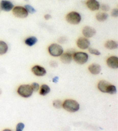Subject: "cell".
I'll use <instances>...</instances> for the list:
<instances>
[{
  "mask_svg": "<svg viewBox=\"0 0 118 131\" xmlns=\"http://www.w3.org/2000/svg\"><path fill=\"white\" fill-rule=\"evenodd\" d=\"M62 107L66 111L70 113H74L80 109V105L77 101L73 99H66L62 103Z\"/></svg>",
  "mask_w": 118,
  "mask_h": 131,
  "instance_id": "6da1fadb",
  "label": "cell"
},
{
  "mask_svg": "<svg viewBox=\"0 0 118 131\" xmlns=\"http://www.w3.org/2000/svg\"><path fill=\"white\" fill-rule=\"evenodd\" d=\"M66 20L70 24L77 25L81 21V16L78 12L72 11L68 13L66 16Z\"/></svg>",
  "mask_w": 118,
  "mask_h": 131,
  "instance_id": "7a4b0ae2",
  "label": "cell"
},
{
  "mask_svg": "<svg viewBox=\"0 0 118 131\" xmlns=\"http://www.w3.org/2000/svg\"><path fill=\"white\" fill-rule=\"evenodd\" d=\"M33 90L31 85L29 84H22L20 85L17 89V93L23 98H29L33 94Z\"/></svg>",
  "mask_w": 118,
  "mask_h": 131,
  "instance_id": "3957f363",
  "label": "cell"
},
{
  "mask_svg": "<svg viewBox=\"0 0 118 131\" xmlns=\"http://www.w3.org/2000/svg\"><path fill=\"white\" fill-rule=\"evenodd\" d=\"M12 13L15 17L20 19H25L28 17L29 14L24 6H14L12 9Z\"/></svg>",
  "mask_w": 118,
  "mask_h": 131,
  "instance_id": "277c9868",
  "label": "cell"
},
{
  "mask_svg": "<svg viewBox=\"0 0 118 131\" xmlns=\"http://www.w3.org/2000/svg\"><path fill=\"white\" fill-rule=\"evenodd\" d=\"M88 58H89V56L88 54L81 51L74 53L73 54V57L75 62L80 65L85 64L88 61Z\"/></svg>",
  "mask_w": 118,
  "mask_h": 131,
  "instance_id": "5b68a950",
  "label": "cell"
},
{
  "mask_svg": "<svg viewBox=\"0 0 118 131\" xmlns=\"http://www.w3.org/2000/svg\"><path fill=\"white\" fill-rule=\"evenodd\" d=\"M48 50L50 54L53 57H59L63 53V47L56 43L51 44L49 47Z\"/></svg>",
  "mask_w": 118,
  "mask_h": 131,
  "instance_id": "8992f818",
  "label": "cell"
},
{
  "mask_svg": "<svg viewBox=\"0 0 118 131\" xmlns=\"http://www.w3.org/2000/svg\"><path fill=\"white\" fill-rule=\"evenodd\" d=\"M90 45V41L85 37H80L77 40V45L79 48L82 50L87 49Z\"/></svg>",
  "mask_w": 118,
  "mask_h": 131,
  "instance_id": "52a82bcc",
  "label": "cell"
},
{
  "mask_svg": "<svg viewBox=\"0 0 118 131\" xmlns=\"http://www.w3.org/2000/svg\"><path fill=\"white\" fill-rule=\"evenodd\" d=\"M14 5L9 0H1L0 2V9L5 12H10L13 9Z\"/></svg>",
  "mask_w": 118,
  "mask_h": 131,
  "instance_id": "ba28073f",
  "label": "cell"
},
{
  "mask_svg": "<svg viewBox=\"0 0 118 131\" xmlns=\"http://www.w3.org/2000/svg\"><path fill=\"white\" fill-rule=\"evenodd\" d=\"M82 34L84 37L87 38H90L96 35V31L94 28L90 26H85L83 28L82 31Z\"/></svg>",
  "mask_w": 118,
  "mask_h": 131,
  "instance_id": "9c48e42d",
  "label": "cell"
},
{
  "mask_svg": "<svg viewBox=\"0 0 118 131\" xmlns=\"http://www.w3.org/2000/svg\"><path fill=\"white\" fill-rule=\"evenodd\" d=\"M86 6L89 10L92 11H96L99 10L100 4L97 0H87L86 1Z\"/></svg>",
  "mask_w": 118,
  "mask_h": 131,
  "instance_id": "30bf717a",
  "label": "cell"
},
{
  "mask_svg": "<svg viewBox=\"0 0 118 131\" xmlns=\"http://www.w3.org/2000/svg\"><path fill=\"white\" fill-rule=\"evenodd\" d=\"M31 71L35 75L37 76H43L46 75L47 73L46 70L44 68L40 66V65H35L32 68Z\"/></svg>",
  "mask_w": 118,
  "mask_h": 131,
  "instance_id": "8fae6325",
  "label": "cell"
},
{
  "mask_svg": "<svg viewBox=\"0 0 118 131\" xmlns=\"http://www.w3.org/2000/svg\"><path fill=\"white\" fill-rule=\"evenodd\" d=\"M108 66L112 69H117L118 68V58L116 56H111L107 60Z\"/></svg>",
  "mask_w": 118,
  "mask_h": 131,
  "instance_id": "7c38bea8",
  "label": "cell"
},
{
  "mask_svg": "<svg viewBox=\"0 0 118 131\" xmlns=\"http://www.w3.org/2000/svg\"><path fill=\"white\" fill-rule=\"evenodd\" d=\"M111 84L110 83L107 82L106 80H101L98 83V85H97V87H98L99 90L102 92H104V93H107L108 89L109 88V86Z\"/></svg>",
  "mask_w": 118,
  "mask_h": 131,
  "instance_id": "4fadbf2b",
  "label": "cell"
},
{
  "mask_svg": "<svg viewBox=\"0 0 118 131\" xmlns=\"http://www.w3.org/2000/svg\"><path fill=\"white\" fill-rule=\"evenodd\" d=\"M61 61L63 62V64H70L72 62L73 60V56L72 53H70V52H67L64 54H62L61 56Z\"/></svg>",
  "mask_w": 118,
  "mask_h": 131,
  "instance_id": "5bb4252c",
  "label": "cell"
},
{
  "mask_svg": "<svg viewBox=\"0 0 118 131\" xmlns=\"http://www.w3.org/2000/svg\"><path fill=\"white\" fill-rule=\"evenodd\" d=\"M89 72L93 74H98L100 73L101 67L97 64H92L88 67Z\"/></svg>",
  "mask_w": 118,
  "mask_h": 131,
  "instance_id": "9a60e30c",
  "label": "cell"
},
{
  "mask_svg": "<svg viewBox=\"0 0 118 131\" xmlns=\"http://www.w3.org/2000/svg\"><path fill=\"white\" fill-rule=\"evenodd\" d=\"M104 46L105 48L108 49L109 50H113L116 49L118 47L117 43L113 40H107L104 44Z\"/></svg>",
  "mask_w": 118,
  "mask_h": 131,
  "instance_id": "2e32d148",
  "label": "cell"
},
{
  "mask_svg": "<svg viewBox=\"0 0 118 131\" xmlns=\"http://www.w3.org/2000/svg\"><path fill=\"white\" fill-rule=\"evenodd\" d=\"M108 14L105 12H99L96 15V19L99 22H103L108 19Z\"/></svg>",
  "mask_w": 118,
  "mask_h": 131,
  "instance_id": "e0dca14e",
  "label": "cell"
},
{
  "mask_svg": "<svg viewBox=\"0 0 118 131\" xmlns=\"http://www.w3.org/2000/svg\"><path fill=\"white\" fill-rule=\"evenodd\" d=\"M37 38L33 36H31V37H29L25 39V43L26 45L28 46H32L34 45H35L38 42Z\"/></svg>",
  "mask_w": 118,
  "mask_h": 131,
  "instance_id": "ac0fdd59",
  "label": "cell"
},
{
  "mask_svg": "<svg viewBox=\"0 0 118 131\" xmlns=\"http://www.w3.org/2000/svg\"><path fill=\"white\" fill-rule=\"evenodd\" d=\"M50 92V88L47 84H43L40 89L39 94L42 96H45Z\"/></svg>",
  "mask_w": 118,
  "mask_h": 131,
  "instance_id": "d6986e66",
  "label": "cell"
},
{
  "mask_svg": "<svg viewBox=\"0 0 118 131\" xmlns=\"http://www.w3.org/2000/svg\"><path fill=\"white\" fill-rule=\"evenodd\" d=\"M8 50V46L6 43L0 40V55H4L6 53Z\"/></svg>",
  "mask_w": 118,
  "mask_h": 131,
  "instance_id": "ffe728a7",
  "label": "cell"
},
{
  "mask_svg": "<svg viewBox=\"0 0 118 131\" xmlns=\"http://www.w3.org/2000/svg\"><path fill=\"white\" fill-rule=\"evenodd\" d=\"M24 8L26 9V10L28 13H31V14H33L34 13L36 12L35 9L32 6L30 5H28V4H27L24 6Z\"/></svg>",
  "mask_w": 118,
  "mask_h": 131,
  "instance_id": "44dd1931",
  "label": "cell"
},
{
  "mask_svg": "<svg viewBox=\"0 0 118 131\" xmlns=\"http://www.w3.org/2000/svg\"><path fill=\"white\" fill-rule=\"evenodd\" d=\"M116 92H117V90H116V88L115 85H113L112 84H111L110 86H109V88H108V91H107L108 94H115L116 93Z\"/></svg>",
  "mask_w": 118,
  "mask_h": 131,
  "instance_id": "7402d4cb",
  "label": "cell"
},
{
  "mask_svg": "<svg viewBox=\"0 0 118 131\" xmlns=\"http://www.w3.org/2000/svg\"><path fill=\"white\" fill-rule=\"evenodd\" d=\"M53 106L56 109H61L62 107V103L60 100H55L54 101Z\"/></svg>",
  "mask_w": 118,
  "mask_h": 131,
  "instance_id": "603a6c76",
  "label": "cell"
},
{
  "mask_svg": "<svg viewBox=\"0 0 118 131\" xmlns=\"http://www.w3.org/2000/svg\"><path fill=\"white\" fill-rule=\"evenodd\" d=\"M100 8L101 9L104 11V12H108V11L110 10V6L107 4H102V5H100Z\"/></svg>",
  "mask_w": 118,
  "mask_h": 131,
  "instance_id": "cb8c5ba5",
  "label": "cell"
},
{
  "mask_svg": "<svg viewBox=\"0 0 118 131\" xmlns=\"http://www.w3.org/2000/svg\"><path fill=\"white\" fill-rule=\"evenodd\" d=\"M89 51L90 53L92 54H94L96 56L100 55V52L97 49H95L93 48H89Z\"/></svg>",
  "mask_w": 118,
  "mask_h": 131,
  "instance_id": "d4e9b609",
  "label": "cell"
},
{
  "mask_svg": "<svg viewBox=\"0 0 118 131\" xmlns=\"http://www.w3.org/2000/svg\"><path fill=\"white\" fill-rule=\"evenodd\" d=\"M31 85V87H32V89L33 91L36 92V91H38L39 90V88H40L39 84L35 82V83H32V84Z\"/></svg>",
  "mask_w": 118,
  "mask_h": 131,
  "instance_id": "484cf974",
  "label": "cell"
},
{
  "mask_svg": "<svg viewBox=\"0 0 118 131\" xmlns=\"http://www.w3.org/2000/svg\"><path fill=\"white\" fill-rule=\"evenodd\" d=\"M25 127V125L22 123H20L16 126V130L17 131H21L24 129Z\"/></svg>",
  "mask_w": 118,
  "mask_h": 131,
  "instance_id": "4316f807",
  "label": "cell"
},
{
  "mask_svg": "<svg viewBox=\"0 0 118 131\" xmlns=\"http://www.w3.org/2000/svg\"><path fill=\"white\" fill-rule=\"evenodd\" d=\"M111 16L113 17H118V9L117 8L113 9L111 11Z\"/></svg>",
  "mask_w": 118,
  "mask_h": 131,
  "instance_id": "83f0119b",
  "label": "cell"
},
{
  "mask_svg": "<svg viewBox=\"0 0 118 131\" xmlns=\"http://www.w3.org/2000/svg\"><path fill=\"white\" fill-rule=\"evenodd\" d=\"M58 41L61 43H64L65 42L67 41V39L64 37H61L60 38V39H58Z\"/></svg>",
  "mask_w": 118,
  "mask_h": 131,
  "instance_id": "f1b7e54d",
  "label": "cell"
},
{
  "mask_svg": "<svg viewBox=\"0 0 118 131\" xmlns=\"http://www.w3.org/2000/svg\"><path fill=\"white\" fill-rule=\"evenodd\" d=\"M44 17L45 20H49L51 19V15H50V14H46L44 15Z\"/></svg>",
  "mask_w": 118,
  "mask_h": 131,
  "instance_id": "f546056e",
  "label": "cell"
},
{
  "mask_svg": "<svg viewBox=\"0 0 118 131\" xmlns=\"http://www.w3.org/2000/svg\"><path fill=\"white\" fill-rule=\"evenodd\" d=\"M53 80V82L56 83V82H58V77H55V78H54Z\"/></svg>",
  "mask_w": 118,
  "mask_h": 131,
  "instance_id": "4dcf8cb0",
  "label": "cell"
},
{
  "mask_svg": "<svg viewBox=\"0 0 118 131\" xmlns=\"http://www.w3.org/2000/svg\"><path fill=\"white\" fill-rule=\"evenodd\" d=\"M2 93V91H1V90L0 89V95H1V94Z\"/></svg>",
  "mask_w": 118,
  "mask_h": 131,
  "instance_id": "1f68e13d",
  "label": "cell"
},
{
  "mask_svg": "<svg viewBox=\"0 0 118 131\" xmlns=\"http://www.w3.org/2000/svg\"><path fill=\"white\" fill-rule=\"evenodd\" d=\"M24 1H28L29 0H24Z\"/></svg>",
  "mask_w": 118,
  "mask_h": 131,
  "instance_id": "d6a6232c",
  "label": "cell"
},
{
  "mask_svg": "<svg viewBox=\"0 0 118 131\" xmlns=\"http://www.w3.org/2000/svg\"></svg>",
  "mask_w": 118,
  "mask_h": 131,
  "instance_id": "836d02e7",
  "label": "cell"
}]
</instances>
